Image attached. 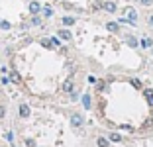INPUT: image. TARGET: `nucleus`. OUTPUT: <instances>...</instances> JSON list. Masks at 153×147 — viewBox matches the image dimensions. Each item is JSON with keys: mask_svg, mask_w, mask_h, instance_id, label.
Returning a JSON list of instances; mask_svg holds the SVG:
<instances>
[{"mask_svg": "<svg viewBox=\"0 0 153 147\" xmlns=\"http://www.w3.org/2000/svg\"><path fill=\"white\" fill-rule=\"evenodd\" d=\"M124 18L130 20V24H135V22H137V12L128 6V8H124Z\"/></svg>", "mask_w": 153, "mask_h": 147, "instance_id": "f257e3e1", "label": "nucleus"}, {"mask_svg": "<svg viewBox=\"0 0 153 147\" xmlns=\"http://www.w3.org/2000/svg\"><path fill=\"white\" fill-rule=\"evenodd\" d=\"M71 124L75 125V128L82 125V116H81V114H73V116H71Z\"/></svg>", "mask_w": 153, "mask_h": 147, "instance_id": "f03ea898", "label": "nucleus"}, {"mask_svg": "<svg viewBox=\"0 0 153 147\" xmlns=\"http://www.w3.org/2000/svg\"><path fill=\"white\" fill-rule=\"evenodd\" d=\"M39 10H41L39 2H36V0H30V12H32V14H37Z\"/></svg>", "mask_w": 153, "mask_h": 147, "instance_id": "7ed1b4c3", "label": "nucleus"}, {"mask_svg": "<svg viewBox=\"0 0 153 147\" xmlns=\"http://www.w3.org/2000/svg\"><path fill=\"white\" fill-rule=\"evenodd\" d=\"M104 10H106V12H114V10H116V4H114L112 0H108V2H104Z\"/></svg>", "mask_w": 153, "mask_h": 147, "instance_id": "20e7f679", "label": "nucleus"}, {"mask_svg": "<svg viewBox=\"0 0 153 147\" xmlns=\"http://www.w3.org/2000/svg\"><path fill=\"white\" fill-rule=\"evenodd\" d=\"M20 116H22V118H27V116H30V108H27L26 104H22V106H20Z\"/></svg>", "mask_w": 153, "mask_h": 147, "instance_id": "39448f33", "label": "nucleus"}, {"mask_svg": "<svg viewBox=\"0 0 153 147\" xmlns=\"http://www.w3.org/2000/svg\"><path fill=\"white\" fill-rule=\"evenodd\" d=\"M59 37H61V39H65V41H69V39H71V31L61 30V31H59Z\"/></svg>", "mask_w": 153, "mask_h": 147, "instance_id": "423d86ee", "label": "nucleus"}, {"mask_svg": "<svg viewBox=\"0 0 153 147\" xmlns=\"http://www.w3.org/2000/svg\"><path fill=\"white\" fill-rule=\"evenodd\" d=\"M63 90H65V92H71V90H73V80H65Z\"/></svg>", "mask_w": 153, "mask_h": 147, "instance_id": "0eeeda50", "label": "nucleus"}, {"mask_svg": "<svg viewBox=\"0 0 153 147\" xmlns=\"http://www.w3.org/2000/svg\"><path fill=\"white\" fill-rule=\"evenodd\" d=\"M75 22H76V20L71 18V16H65V18H63V24H65V26H73Z\"/></svg>", "mask_w": 153, "mask_h": 147, "instance_id": "6e6552de", "label": "nucleus"}, {"mask_svg": "<svg viewBox=\"0 0 153 147\" xmlns=\"http://www.w3.org/2000/svg\"><path fill=\"white\" fill-rule=\"evenodd\" d=\"M126 41H128V45H130V47H137V39H135V37H126Z\"/></svg>", "mask_w": 153, "mask_h": 147, "instance_id": "1a4fd4ad", "label": "nucleus"}, {"mask_svg": "<svg viewBox=\"0 0 153 147\" xmlns=\"http://www.w3.org/2000/svg\"><path fill=\"white\" fill-rule=\"evenodd\" d=\"M106 27H108V31H118V24L116 22H108Z\"/></svg>", "mask_w": 153, "mask_h": 147, "instance_id": "9d476101", "label": "nucleus"}, {"mask_svg": "<svg viewBox=\"0 0 153 147\" xmlns=\"http://www.w3.org/2000/svg\"><path fill=\"white\" fill-rule=\"evenodd\" d=\"M82 104H85V108H86V110L90 108V96H88V94H85V96H82Z\"/></svg>", "mask_w": 153, "mask_h": 147, "instance_id": "9b49d317", "label": "nucleus"}, {"mask_svg": "<svg viewBox=\"0 0 153 147\" xmlns=\"http://www.w3.org/2000/svg\"><path fill=\"white\" fill-rule=\"evenodd\" d=\"M145 98H147V102L153 106V90H145Z\"/></svg>", "mask_w": 153, "mask_h": 147, "instance_id": "f8f14e48", "label": "nucleus"}, {"mask_svg": "<svg viewBox=\"0 0 153 147\" xmlns=\"http://www.w3.org/2000/svg\"><path fill=\"white\" fill-rule=\"evenodd\" d=\"M96 143H98V147H108V139H106V137H98Z\"/></svg>", "mask_w": 153, "mask_h": 147, "instance_id": "ddd939ff", "label": "nucleus"}, {"mask_svg": "<svg viewBox=\"0 0 153 147\" xmlns=\"http://www.w3.org/2000/svg\"><path fill=\"white\" fill-rule=\"evenodd\" d=\"M41 12H43V14H45V18H49L51 14H53V10H51V8H49V6H45V8H41Z\"/></svg>", "mask_w": 153, "mask_h": 147, "instance_id": "4468645a", "label": "nucleus"}, {"mask_svg": "<svg viewBox=\"0 0 153 147\" xmlns=\"http://www.w3.org/2000/svg\"><path fill=\"white\" fill-rule=\"evenodd\" d=\"M41 45H43V47H47V49H51V39H41Z\"/></svg>", "mask_w": 153, "mask_h": 147, "instance_id": "2eb2a0df", "label": "nucleus"}, {"mask_svg": "<svg viewBox=\"0 0 153 147\" xmlns=\"http://www.w3.org/2000/svg\"><path fill=\"white\" fill-rule=\"evenodd\" d=\"M141 45H143V47H151V45H153V41H151V39H147V37H145V39L141 41Z\"/></svg>", "mask_w": 153, "mask_h": 147, "instance_id": "dca6fc26", "label": "nucleus"}, {"mask_svg": "<svg viewBox=\"0 0 153 147\" xmlns=\"http://www.w3.org/2000/svg\"><path fill=\"white\" fill-rule=\"evenodd\" d=\"M137 2H140L141 6H151L153 4V0H137Z\"/></svg>", "mask_w": 153, "mask_h": 147, "instance_id": "f3484780", "label": "nucleus"}, {"mask_svg": "<svg viewBox=\"0 0 153 147\" xmlns=\"http://www.w3.org/2000/svg\"><path fill=\"white\" fill-rule=\"evenodd\" d=\"M110 139H112V141H116V143H118V141H120L122 137H120V134H112V135H110Z\"/></svg>", "mask_w": 153, "mask_h": 147, "instance_id": "a211bd4d", "label": "nucleus"}, {"mask_svg": "<svg viewBox=\"0 0 153 147\" xmlns=\"http://www.w3.org/2000/svg\"><path fill=\"white\" fill-rule=\"evenodd\" d=\"M10 80H14V82H20V76H18V73H12V76H10Z\"/></svg>", "mask_w": 153, "mask_h": 147, "instance_id": "6ab92c4d", "label": "nucleus"}, {"mask_svg": "<svg viewBox=\"0 0 153 147\" xmlns=\"http://www.w3.org/2000/svg\"><path fill=\"white\" fill-rule=\"evenodd\" d=\"M0 27H2V30H10V24L8 22H0Z\"/></svg>", "mask_w": 153, "mask_h": 147, "instance_id": "aec40b11", "label": "nucleus"}, {"mask_svg": "<svg viewBox=\"0 0 153 147\" xmlns=\"http://www.w3.org/2000/svg\"><path fill=\"white\" fill-rule=\"evenodd\" d=\"M6 139H8V141H12V139H14V135H12V131H8V134H6Z\"/></svg>", "mask_w": 153, "mask_h": 147, "instance_id": "412c9836", "label": "nucleus"}, {"mask_svg": "<svg viewBox=\"0 0 153 147\" xmlns=\"http://www.w3.org/2000/svg\"><path fill=\"white\" fill-rule=\"evenodd\" d=\"M4 114H6V110H4L2 106H0V118H4Z\"/></svg>", "mask_w": 153, "mask_h": 147, "instance_id": "4be33fe9", "label": "nucleus"}, {"mask_svg": "<svg viewBox=\"0 0 153 147\" xmlns=\"http://www.w3.org/2000/svg\"><path fill=\"white\" fill-rule=\"evenodd\" d=\"M149 24H151V26H153V16H149Z\"/></svg>", "mask_w": 153, "mask_h": 147, "instance_id": "5701e85b", "label": "nucleus"}]
</instances>
